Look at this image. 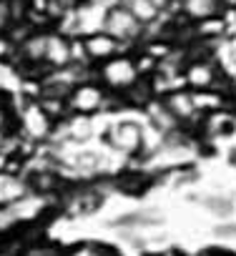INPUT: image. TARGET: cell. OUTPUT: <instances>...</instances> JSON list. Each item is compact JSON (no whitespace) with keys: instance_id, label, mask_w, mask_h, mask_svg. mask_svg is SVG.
Instances as JSON below:
<instances>
[{"instance_id":"52a82bcc","label":"cell","mask_w":236,"mask_h":256,"mask_svg":"<svg viewBox=\"0 0 236 256\" xmlns=\"http://www.w3.org/2000/svg\"><path fill=\"white\" fill-rule=\"evenodd\" d=\"M216 66L211 60H191L184 70V80L188 86V90H211L216 83Z\"/></svg>"},{"instance_id":"5bb4252c","label":"cell","mask_w":236,"mask_h":256,"mask_svg":"<svg viewBox=\"0 0 236 256\" xmlns=\"http://www.w3.org/2000/svg\"><path fill=\"white\" fill-rule=\"evenodd\" d=\"M46 40H48V36L38 33V36H30V38L23 43L20 53L26 56L28 63H43V56H46Z\"/></svg>"},{"instance_id":"2e32d148","label":"cell","mask_w":236,"mask_h":256,"mask_svg":"<svg viewBox=\"0 0 236 256\" xmlns=\"http://www.w3.org/2000/svg\"><path fill=\"white\" fill-rule=\"evenodd\" d=\"M68 256H108V251H106L100 244H80V246H76Z\"/></svg>"},{"instance_id":"8fae6325","label":"cell","mask_w":236,"mask_h":256,"mask_svg":"<svg viewBox=\"0 0 236 256\" xmlns=\"http://www.w3.org/2000/svg\"><path fill=\"white\" fill-rule=\"evenodd\" d=\"M218 0H184V10L194 20H211L218 13Z\"/></svg>"},{"instance_id":"44dd1931","label":"cell","mask_w":236,"mask_h":256,"mask_svg":"<svg viewBox=\"0 0 236 256\" xmlns=\"http://www.w3.org/2000/svg\"><path fill=\"white\" fill-rule=\"evenodd\" d=\"M151 3H154V6H156V8L161 10V8H166L168 3H174V0H151Z\"/></svg>"},{"instance_id":"7c38bea8","label":"cell","mask_w":236,"mask_h":256,"mask_svg":"<svg viewBox=\"0 0 236 256\" xmlns=\"http://www.w3.org/2000/svg\"><path fill=\"white\" fill-rule=\"evenodd\" d=\"M191 100H194L196 113H198V110H211V113H216V110H224V108H226V98H224L221 93H214V88H211V90H191Z\"/></svg>"},{"instance_id":"30bf717a","label":"cell","mask_w":236,"mask_h":256,"mask_svg":"<svg viewBox=\"0 0 236 256\" xmlns=\"http://www.w3.org/2000/svg\"><path fill=\"white\" fill-rule=\"evenodd\" d=\"M28 194V184L10 171H0V208L13 206L18 198Z\"/></svg>"},{"instance_id":"9c48e42d","label":"cell","mask_w":236,"mask_h":256,"mask_svg":"<svg viewBox=\"0 0 236 256\" xmlns=\"http://www.w3.org/2000/svg\"><path fill=\"white\" fill-rule=\"evenodd\" d=\"M164 108L174 116L176 123H186L196 116V108H194V100H191V90H174L166 96L164 100Z\"/></svg>"},{"instance_id":"5b68a950","label":"cell","mask_w":236,"mask_h":256,"mask_svg":"<svg viewBox=\"0 0 236 256\" xmlns=\"http://www.w3.org/2000/svg\"><path fill=\"white\" fill-rule=\"evenodd\" d=\"M23 131L33 138V141H46L53 131V120L48 118V113L40 108V103H28L23 110Z\"/></svg>"},{"instance_id":"6da1fadb","label":"cell","mask_w":236,"mask_h":256,"mask_svg":"<svg viewBox=\"0 0 236 256\" xmlns=\"http://www.w3.org/2000/svg\"><path fill=\"white\" fill-rule=\"evenodd\" d=\"M66 106L76 116H93L106 106V88L100 83H93V80H80L70 88Z\"/></svg>"},{"instance_id":"7a4b0ae2","label":"cell","mask_w":236,"mask_h":256,"mask_svg":"<svg viewBox=\"0 0 236 256\" xmlns=\"http://www.w3.org/2000/svg\"><path fill=\"white\" fill-rule=\"evenodd\" d=\"M141 78L136 60H131L128 56H113L106 63H100V80L103 88L110 90H128L136 80Z\"/></svg>"},{"instance_id":"4fadbf2b","label":"cell","mask_w":236,"mask_h":256,"mask_svg":"<svg viewBox=\"0 0 236 256\" xmlns=\"http://www.w3.org/2000/svg\"><path fill=\"white\" fill-rule=\"evenodd\" d=\"M124 8H126L141 26H146V23H151V20L158 18V8L151 3V0H124Z\"/></svg>"},{"instance_id":"9a60e30c","label":"cell","mask_w":236,"mask_h":256,"mask_svg":"<svg viewBox=\"0 0 236 256\" xmlns=\"http://www.w3.org/2000/svg\"><path fill=\"white\" fill-rule=\"evenodd\" d=\"M68 131H70L73 138L83 141V138H88V136L93 134V123L88 120V116H76V118H70V123H68Z\"/></svg>"},{"instance_id":"d6986e66","label":"cell","mask_w":236,"mask_h":256,"mask_svg":"<svg viewBox=\"0 0 236 256\" xmlns=\"http://www.w3.org/2000/svg\"><path fill=\"white\" fill-rule=\"evenodd\" d=\"M8 154H3V151H0V171H8Z\"/></svg>"},{"instance_id":"8992f818","label":"cell","mask_w":236,"mask_h":256,"mask_svg":"<svg viewBox=\"0 0 236 256\" xmlns=\"http://www.w3.org/2000/svg\"><path fill=\"white\" fill-rule=\"evenodd\" d=\"M43 63L48 68H56V70H63L73 63V46L66 36L56 33V36H48L46 40V56H43Z\"/></svg>"},{"instance_id":"ac0fdd59","label":"cell","mask_w":236,"mask_h":256,"mask_svg":"<svg viewBox=\"0 0 236 256\" xmlns=\"http://www.w3.org/2000/svg\"><path fill=\"white\" fill-rule=\"evenodd\" d=\"M6 56H10V40L6 36H0V60H3Z\"/></svg>"},{"instance_id":"ba28073f","label":"cell","mask_w":236,"mask_h":256,"mask_svg":"<svg viewBox=\"0 0 236 256\" xmlns=\"http://www.w3.org/2000/svg\"><path fill=\"white\" fill-rule=\"evenodd\" d=\"M83 53L96 60V63H106L108 58H113L118 53V40L110 38L108 33L98 30V33H90L86 40H83Z\"/></svg>"},{"instance_id":"ffe728a7","label":"cell","mask_w":236,"mask_h":256,"mask_svg":"<svg viewBox=\"0 0 236 256\" xmlns=\"http://www.w3.org/2000/svg\"><path fill=\"white\" fill-rule=\"evenodd\" d=\"M6 144H8V136H6L3 128H0V151H3V154H6Z\"/></svg>"},{"instance_id":"277c9868","label":"cell","mask_w":236,"mask_h":256,"mask_svg":"<svg viewBox=\"0 0 236 256\" xmlns=\"http://www.w3.org/2000/svg\"><path fill=\"white\" fill-rule=\"evenodd\" d=\"M108 144L121 151L126 156L141 154L144 151V126L134 123V120H121L116 123L110 131H108Z\"/></svg>"},{"instance_id":"3957f363","label":"cell","mask_w":236,"mask_h":256,"mask_svg":"<svg viewBox=\"0 0 236 256\" xmlns=\"http://www.w3.org/2000/svg\"><path fill=\"white\" fill-rule=\"evenodd\" d=\"M144 30V26L124 8V6H116L103 16V33H108L110 38H116L118 43L121 40H134L138 38Z\"/></svg>"},{"instance_id":"e0dca14e","label":"cell","mask_w":236,"mask_h":256,"mask_svg":"<svg viewBox=\"0 0 236 256\" xmlns=\"http://www.w3.org/2000/svg\"><path fill=\"white\" fill-rule=\"evenodd\" d=\"M13 23H16V18H13L10 0H0V36H3V33H6Z\"/></svg>"}]
</instances>
